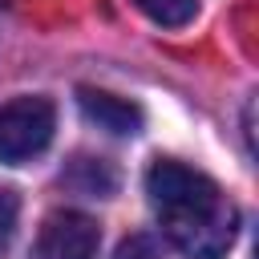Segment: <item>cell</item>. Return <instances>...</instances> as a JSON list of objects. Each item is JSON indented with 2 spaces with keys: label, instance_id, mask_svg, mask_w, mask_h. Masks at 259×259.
I'll return each instance as SVG.
<instances>
[{
  "label": "cell",
  "instance_id": "cell-1",
  "mask_svg": "<svg viewBox=\"0 0 259 259\" xmlns=\"http://www.w3.org/2000/svg\"><path fill=\"white\" fill-rule=\"evenodd\" d=\"M146 194L162 235L186 259H223L239 235V206L219 182L186 162L158 158L146 170Z\"/></svg>",
  "mask_w": 259,
  "mask_h": 259
},
{
  "label": "cell",
  "instance_id": "cell-2",
  "mask_svg": "<svg viewBox=\"0 0 259 259\" xmlns=\"http://www.w3.org/2000/svg\"><path fill=\"white\" fill-rule=\"evenodd\" d=\"M57 130V109L49 97H12L0 105V162L20 166L49 150Z\"/></svg>",
  "mask_w": 259,
  "mask_h": 259
},
{
  "label": "cell",
  "instance_id": "cell-3",
  "mask_svg": "<svg viewBox=\"0 0 259 259\" xmlns=\"http://www.w3.org/2000/svg\"><path fill=\"white\" fill-rule=\"evenodd\" d=\"M97 247H101V231L89 214L57 210L36 231L28 259H97Z\"/></svg>",
  "mask_w": 259,
  "mask_h": 259
},
{
  "label": "cell",
  "instance_id": "cell-4",
  "mask_svg": "<svg viewBox=\"0 0 259 259\" xmlns=\"http://www.w3.org/2000/svg\"><path fill=\"white\" fill-rule=\"evenodd\" d=\"M77 105L97 130L117 134V138H134L142 130V121H146L134 101H125L117 93H105V89H77Z\"/></svg>",
  "mask_w": 259,
  "mask_h": 259
},
{
  "label": "cell",
  "instance_id": "cell-5",
  "mask_svg": "<svg viewBox=\"0 0 259 259\" xmlns=\"http://www.w3.org/2000/svg\"><path fill=\"white\" fill-rule=\"evenodd\" d=\"M134 8L162 28H182L198 16V0H134Z\"/></svg>",
  "mask_w": 259,
  "mask_h": 259
},
{
  "label": "cell",
  "instance_id": "cell-6",
  "mask_svg": "<svg viewBox=\"0 0 259 259\" xmlns=\"http://www.w3.org/2000/svg\"><path fill=\"white\" fill-rule=\"evenodd\" d=\"M16 219H20V194L12 186H0V255L8 251V243L16 235Z\"/></svg>",
  "mask_w": 259,
  "mask_h": 259
},
{
  "label": "cell",
  "instance_id": "cell-7",
  "mask_svg": "<svg viewBox=\"0 0 259 259\" xmlns=\"http://www.w3.org/2000/svg\"><path fill=\"white\" fill-rule=\"evenodd\" d=\"M117 259H154V247H150V239H130V243H121Z\"/></svg>",
  "mask_w": 259,
  "mask_h": 259
}]
</instances>
